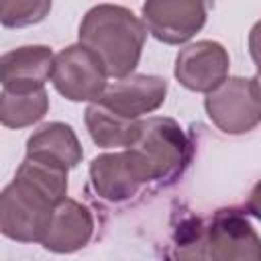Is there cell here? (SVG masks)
<instances>
[{
	"mask_svg": "<svg viewBox=\"0 0 261 261\" xmlns=\"http://www.w3.org/2000/svg\"><path fill=\"white\" fill-rule=\"evenodd\" d=\"M108 73L100 57L82 43L69 45L55 55L51 82L71 102H98L108 88Z\"/></svg>",
	"mask_w": 261,
	"mask_h": 261,
	"instance_id": "277c9868",
	"label": "cell"
},
{
	"mask_svg": "<svg viewBox=\"0 0 261 261\" xmlns=\"http://www.w3.org/2000/svg\"><path fill=\"white\" fill-rule=\"evenodd\" d=\"M173 261H212L208 224L202 218H188L179 224L173 243Z\"/></svg>",
	"mask_w": 261,
	"mask_h": 261,
	"instance_id": "2e32d148",
	"label": "cell"
},
{
	"mask_svg": "<svg viewBox=\"0 0 261 261\" xmlns=\"http://www.w3.org/2000/svg\"><path fill=\"white\" fill-rule=\"evenodd\" d=\"M247 210L261 220V181L255 184V188L251 190L249 194V200H247Z\"/></svg>",
	"mask_w": 261,
	"mask_h": 261,
	"instance_id": "d6986e66",
	"label": "cell"
},
{
	"mask_svg": "<svg viewBox=\"0 0 261 261\" xmlns=\"http://www.w3.org/2000/svg\"><path fill=\"white\" fill-rule=\"evenodd\" d=\"M82 145L73 128L65 122H49L35 130L27 141V157L51 163L61 169H73L82 161Z\"/></svg>",
	"mask_w": 261,
	"mask_h": 261,
	"instance_id": "4fadbf2b",
	"label": "cell"
},
{
	"mask_svg": "<svg viewBox=\"0 0 261 261\" xmlns=\"http://www.w3.org/2000/svg\"><path fill=\"white\" fill-rule=\"evenodd\" d=\"M208 243L212 261H261V237L239 210L222 208L212 216Z\"/></svg>",
	"mask_w": 261,
	"mask_h": 261,
	"instance_id": "ba28073f",
	"label": "cell"
},
{
	"mask_svg": "<svg viewBox=\"0 0 261 261\" xmlns=\"http://www.w3.org/2000/svg\"><path fill=\"white\" fill-rule=\"evenodd\" d=\"M84 120L92 141L104 149H112V147L128 149L137 139L139 124H141V120L126 118L100 102H94L86 108Z\"/></svg>",
	"mask_w": 261,
	"mask_h": 261,
	"instance_id": "5bb4252c",
	"label": "cell"
},
{
	"mask_svg": "<svg viewBox=\"0 0 261 261\" xmlns=\"http://www.w3.org/2000/svg\"><path fill=\"white\" fill-rule=\"evenodd\" d=\"M92 234H94L92 212L84 204L65 198L61 204H57L51 218V226L41 245L53 253H73L86 247Z\"/></svg>",
	"mask_w": 261,
	"mask_h": 261,
	"instance_id": "7c38bea8",
	"label": "cell"
},
{
	"mask_svg": "<svg viewBox=\"0 0 261 261\" xmlns=\"http://www.w3.org/2000/svg\"><path fill=\"white\" fill-rule=\"evenodd\" d=\"M181 126L167 116L141 120L137 139L128 147L143 165L149 181L177 177L190 161L192 149Z\"/></svg>",
	"mask_w": 261,
	"mask_h": 261,
	"instance_id": "3957f363",
	"label": "cell"
},
{
	"mask_svg": "<svg viewBox=\"0 0 261 261\" xmlns=\"http://www.w3.org/2000/svg\"><path fill=\"white\" fill-rule=\"evenodd\" d=\"M165 96H167L165 77L133 73L128 77L108 84L104 96L98 102L126 118L141 120L143 114L157 110L165 102Z\"/></svg>",
	"mask_w": 261,
	"mask_h": 261,
	"instance_id": "30bf717a",
	"label": "cell"
},
{
	"mask_svg": "<svg viewBox=\"0 0 261 261\" xmlns=\"http://www.w3.org/2000/svg\"><path fill=\"white\" fill-rule=\"evenodd\" d=\"M90 179L98 196L108 202H122L147 184V173L130 149L104 153L92 159Z\"/></svg>",
	"mask_w": 261,
	"mask_h": 261,
	"instance_id": "9c48e42d",
	"label": "cell"
},
{
	"mask_svg": "<svg viewBox=\"0 0 261 261\" xmlns=\"http://www.w3.org/2000/svg\"><path fill=\"white\" fill-rule=\"evenodd\" d=\"M208 118L226 135H243L261 122V92L253 77H228L206 94Z\"/></svg>",
	"mask_w": 261,
	"mask_h": 261,
	"instance_id": "5b68a950",
	"label": "cell"
},
{
	"mask_svg": "<svg viewBox=\"0 0 261 261\" xmlns=\"http://www.w3.org/2000/svg\"><path fill=\"white\" fill-rule=\"evenodd\" d=\"M147 27L133 10L118 4L92 6L80 22V43L94 51L110 77L133 75L139 65Z\"/></svg>",
	"mask_w": 261,
	"mask_h": 261,
	"instance_id": "6da1fadb",
	"label": "cell"
},
{
	"mask_svg": "<svg viewBox=\"0 0 261 261\" xmlns=\"http://www.w3.org/2000/svg\"><path fill=\"white\" fill-rule=\"evenodd\" d=\"M230 59L216 41H198L184 47L175 57V80L192 92H214L228 80Z\"/></svg>",
	"mask_w": 261,
	"mask_h": 261,
	"instance_id": "52a82bcc",
	"label": "cell"
},
{
	"mask_svg": "<svg viewBox=\"0 0 261 261\" xmlns=\"http://www.w3.org/2000/svg\"><path fill=\"white\" fill-rule=\"evenodd\" d=\"M253 80H255V84H257V88H259V92H261V69L257 71V75H255Z\"/></svg>",
	"mask_w": 261,
	"mask_h": 261,
	"instance_id": "ffe728a7",
	"label": "cell"
},
{
	"mask_svg": "<svg viewBox=\"0 0 261 261\" xmlns=\"http://www.w3.org/2000/svg\"><path fill=\"white\" fill-rule=\"evenodd\" d=\"M61 202L33 179L14 173V179L0 194L2 234L18 243H43Z\"/></svg>",
	"mask_w": 261,
	"mask_h": 261,
	"instance_id": "7a4b0ae2",
	"label": "cell"
},
{
	"mask_svg": "<svg viewBox=\"0 0 261 261\" xmlns=\"http://www.w3.org/2000/svg\"><path fill=\"white\" fill-rule=\"evenodd\" d=\"M249 51L257 65V71L261 69V20H257L249 33Z\"/></svg>",
	"mask_w": 261,
	"mask_h": 261,
	"instance_id": "ac0fdd59",
	"label": "cell"
},
{
	"mask_svg": "<svg viewBox=\"0 0 261 261\" xmlns=\"http://www.w3.org/2000/svg\"><path fill=\"white\" fill-rule=\"evenodd\" d=\"M49 110V96L45 88L35 92H8L0 94V122L8 128H22L39 122Z\"/></svg>",
	"mask_w": 261,
	"mask_h": 261,
	"instance_id": "9a60e30c",
	"label": "cell"
},
{
	"mask_svg": "<svg viewBox=\"0 0 261 261\" xmlns=\"http://www.w3.org/2000/svg\"><path fill=\"white\" fill-rule=\"evenodd\" d=\"M51 10V2L39 0H2L0 2V20L4 27H27L43 20Z\"/></svg>",
	"mask_w": 261,
	"mask_h": 261,
	"instance_id": "e0dca14e",
	"label": "cell"
},
{
	"mask_svg": "<svg viewBox=\"0 0 261 261\" xmlns=\"http://www.w3.org/2000/svg\"><path fill=\"white\" fill-rule=\"evenodd\" d=\"M141 12L147 31L167 45L190 41L206 22V4L196 0H149Z\"/></svg>",
	"mask_w": 261,
	"mask_h": 261,
	"instance_id": "8992f818",
	"label": "cell"
},
{
	"mask_svg": "<svg viewBox=\"0 0 261 261\" xmlns=\"http://www.w3.org/2000/svg\"><path fill=\"white\" fill-rule=\"evenodd\" d=\"M55 55L45 45H24L12 49L0 59L2 90L8 92H35L45 88L51 77Z\"/></svg>",
	"mask_w": 261,
	"mask_h": 261,
	"instance_id": "8fae6325",
	"label": "cell"
}]
</instances>
